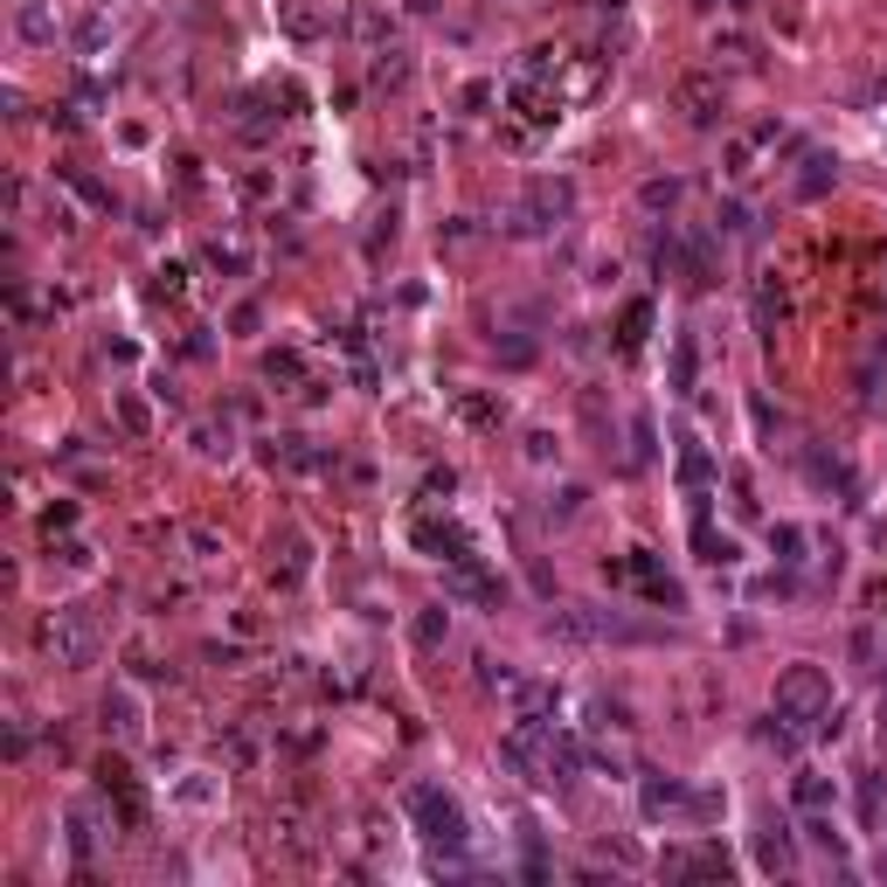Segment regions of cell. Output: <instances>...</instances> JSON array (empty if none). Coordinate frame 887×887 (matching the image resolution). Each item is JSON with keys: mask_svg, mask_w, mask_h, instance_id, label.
<instances>
[{"mask_svg": "<svg viewBox=\"0 0 887 887\" xmlns=\"http://www.w3.org/2000/svg\"><path fill=\"white\" fill-rule=\"evenodd\" d=\"M451 409H458V424H472V430H500V424H507V403L486 396V388H458Z\"/></svg>", "mask_w": 887, "mask_h": 887, "instance_id": "cell-18", "label": "cell"}, {"mask_svg": "<svg viewBox=\"0 0 887 887\" xmlns=\"http://www.w3.org/2000/svg\"><path fill=\"white\" fill-rule=\"evenodd\" d=\"M859 832H880L887 839V776H859Z\"/></svg>", "mask_w": 887, "mask_h": 887, "instance_id": "cell-21", "label": "cell"}, {"mask_svg": "<svg viewBox=\"0 0 887 887\" xmlns=\"http://www.w3.org/2000/svg\"><path fill=\"white\" fill-rule=\"evenodd\" d=\"M451 492H458V472H451V465H443V472H430V479H424V500H451Z\"/></svg>", "mask_w": 887, "mask_h": 887, "instance_id": "cell-43", "label": "cell"}, {"mask_svg": "<svg viewBox=\"0 0 887 887\" xmlns=\"http://www.w3.org/2000/svg\"><path fill=\"white\" fill-rule=\"evenodd\" d=\"M195 451L201 458H229V430H195Z\"/></svg>", "mask_w": 887, "mask_h": 887, "instance_id": "cell-44", "label": "cell"}, {"mask_svg": "<svg viewBox=\"0 0 887 887\" xmlns=\"http://www.w3.org/2000/svg\"><path fill=\"white\" fill-rule=\"evenodd\" d=\"M70 528H76V507H70V500L42 513V534H49V541H56V534H70Z\"/></svg>", "mask_w": 887, "mask_h": 887, "instance_id": "cell-41", "label": "cell"}, {"mask_svg": "<svg viewBox=\"0 0 887 887\" xmlns=\"http://www.w3.org/2000/svg\"><path fill=\"white\" fill-rule=\"evenodd\" d=\"M14 35H21V42H56V8H49V0H21Z\"/></svg>", "mask_w": 887, "mask_h": 887, "instance_id": "cell-24", "label": "cell"}, {"mask_svg": "<svg viewBox=\"0 0 887 887\" xmlns=\"http://www.w3.org/2000/svg\"><path fill=\"white\" fill-rule=\"evenodd\" d=\"M659 874L666 880H728V874H735V859H728L721 846H672L659 859Z\"/></svg>", "mask_w": 887, "mask_h": 887, "instance_id": "cell-10", "label": "cell"}, {"mask_svg": "<svg viewBox=\"0 0 887 887\" xmlns=\"http://www.w3.org/2000/svg\"><path fill=\"white\" fill-rule=\"evenodd\" d=\"M492 104V84H465V112H486Z\"/></svg>", "mask_w": 887, "mask_h": 887, "instance_id": "cell-51", "label": "cell"}, {"mask_svg": "<svg viewBox=\"0 0 887 887\" xmlns=\"http://www.w3.org/2000/svg\"><path fill=\"white\" fill-rule=\"evenodd\" d=\"M700 8H714V0H700ZM728 8H742V0H728Z\"/></svg>", "mask_w": 887, "mask_h": 887, "instance_id": "cell-52", "label": "cell"}, {"mask_svg": "<svg viewBox=\"0 0 887 887\" xmlns=\"http://www.w3.org/2000/svg\"><path fill=\"white\" fill-rule=\"evenodd\" d=\"M403 804H409V818H416V832H424V846H430L437 859H465L472 832H465V812H458V804L443 797L437 784H416Z\"/></svg>", "mask_w": 887, "mask_h": 887, "instance_id": "cell-4", "label": "cell"}, {"mask_svg": "<svg viewBox=\"0 0 887 887\" xmlns=\"http://www.w3.org/2000/svg\"><path fill=\"white\" fill-rule=\"evenodd\" d=\"M680 479H687L693 492L714 479V458H708V443H700V437H680Z\"/></svg>", "mask_w": 887, "mask_h": 887, "instance_id": "cell-26", "label": "cell"}, {"mask_svg": "<svg viewBox=\"0 0 887 887\" xmlns=\"http://www.w3.org/2000/svg\"><path fill=\"white\" fill-rule=\"evenodd\" d=\"M632 465H651V416L632 424Z\"/></svg>", "mask_w": 887, "mask_h": 887, "instance_id": "cell-42", "label": "cell"}, {"mask_svg": "<svg viewBox=\"0 0 887 887\" xmlns=\"http://www.w3.org/2000/svg\"><path fill=\"white\" fill-rule=\"evenodd\" d=\"M507 693H513L520 714H547V708H555V687H547V680H513Z\"/></svg>", "mask_w": 887, "mask_h": 887, "instance_id": "cell-29", "label": "cell"}, {"mask_svg": "<svg viewBox=\"0 0 887 887\" xmlns=\"http://www.w3.org/2000/svg\"><path fill=\"white\" fill-rule=\"evenodd\" d=\"M180 541H188V562H216V555H222V541H216V528H188V534H180Z\"/></svg>", "mask_w": 887, "mask_h": 887, "instance_id": "cell-38", "label": "cell"}, {"mask_svg": "<svg viewBox=\"0 0 887 887\" xmlns=\"http://www.w3.org/2000/svg\"><path fill=\"white\" fill-rule=\"evenodd\" d=\"M755 859H763V874H797V839H791L784 818L755 825Z\"/></svg>", "mask_w": 887, "mask_h": 887, "instance_id": "cell-13", "label": "cell"}, {"mask_svg": "<svg viewBox=\"0 0 887 887\" xmlns=\"http://www.w3.org/2000/svg\"><path fill=\"white\" fill-rule=\"evenodd\" d=\"M645 333H651V299H632V305H624V320H617V354H638Z\"/></svg>", "mask_w": 887, "mask_h": 887, "instance_id": "cell-25", "label": "cell"}, {"mask_svg": "<svg viewBox=\"0 0 887 887\" xmlns=\"http://www.w3.org/2000/svg\"><path fill=\"white\" fill-rule=\"evenodd\" d=\"M680 104H687V118H693V125H714V118L728 112L721 76H680Z\"/></svg>", "mask_w": 887, "mask_h": 887, "instance_id": "cell-16", "label": "cell"}, {"mask_svg": "<svg viewBox=\"0 0 887 887\" xmlns=\"http://www.w3.org/2000/svg\"><path fill=\"white\" fill-rule=\"evenodd\" d=\"M97 791H112V797H139V791H133V770H125L118 755H104V763H97Z\"/></svg>", "mask_w": 887, "mask_h": 887, "instance_id": "cell-33", "label": "cell"}, {"mask_svg": "<svg viewBox=\"0 0 887 887\" xmlns=\"http://www.w3.org/2000/svg\"><path fill=\"white\" fill-rule=\"evenodd\" d=\"M693 797H700V791H687L680 776H659V770L638 776V804H645L651 825H659V818H693Z\"/></svg>", "mask_w": 887, "mask_h": 887, "instance_id": "cell-9", "label": "cell"}, {"mask_svg": "<svg viewBox=\"0 0 887 887\" xmlns=\"http://www.w3.org/2000/svg\"><path fill=\"white\" fill-rule=\"evenodd\" d=\"M513 112L528 125H555L562 118V84H520L513 76Z\"/></svg>", "mask_w": 887, "mask_h": 887, "instance_id": "cell-17", "label": "cell"}, {"mask_svg": "<svg viewBox=\"0 0 887 887\" xmlns=\"http://www.w3.org/2000/svg\"><path fill=\"white\" fill-rule=\"evenodd\" d=\"M749 312H755V333H763V341H776V326L791 320V284L776 278V271H763V278H755V299H749Z\"/></svg>", "mask_w": 887, "mask_h": 887, "instance_id": "cell-11", "label": "cell"}, {"mask_svg": "<svg viewBox=\"0 0 887 887\" xmlns=\"http://www.w3.org/2000/svg\"><path fill=\"white\" fill-rule=\"evenodd\" d=\"M638 201L651 208V216H672V208H680V180H645Z\"/></svg>", "mask_w": 887, "mask_h": 887, "instance_id": "cell-32", "label": "cell"}, {"mask_svg": "<svg viewBox=\"0 0 887 887\" xmlns=\"http://www.w3.org/2000/svg\"><path fill=\"white\" fill-rule=\"evenodd\" d=\"M576 507H583V492H576V486H562L555 500H547V513H555V520H568V513H576Z\"/></svg>", "mask_w": 887, "mask_h": 887, "instance_id": "cell-46", "label": "cell"}, {"mask_svg": "<svg viewBox=\"0 0 887 887\" xmlns=\"http://www.w3.org/2000/svg\"><path fill=\"white\" fill-rule=\"evenodd\" d=\"M528 458H534V465H547V458H555V437L534 430V437H528Z\"/></svg>", "mask_w": 887, "mask_h": 887, "instance_id": "cell-50", "label": "cell"}, {"mask_svg": "<svg viewBox=\"0 0 887 887\" xmlns=\"http://www.w3.org/2000/svg\"><path fill=\"white\" fill-rule=\"evenodd\" d=\"M35 645H42V659H49V666L84 672V666L97 659L104 632H97V617H91L84 604H56V611H49V617L35 624Z\"/></svg>", "mask_w": 887, "mask_h": 887, "instance_id": "cell-2", "label": "cell"}, {"mask_svg": "<svg viewBox=\"0 0 887 887\" xmlns=\"http://www.w3.org/2000/svg\"><path fill=\"white\" fill-rule=\"evenodd\" d=\"M271 846L292 859V867H312V859H320V818H312L305 804H278L271 812Z\"/></svg>", "mask_w": 887, "mask_h": 887, "instance_id": "cell-7", "label": "cell"}, {"mask_svg": "<svg viewBox=\"0 0 887 887\" xmlns=\"http://www.w3.org/2000/svg\"><path fill=\"white\" fill-rule=\"evenodd\" d=\"M97 714H104V728H112L118 742H139V735H146V708H139V693H133V687H112Z\"/></svg>", "mask_w": 887, "mask_h": 887, "instance_id": "cell-14", "label": "cell"}, {"mask_svg": "<svg viewBox=\"0 0 887 887\" xmlns=\"http://www.w3.org/2000/svg\"><path fill=\"white\" fill-rule=\"evenodd\" d=\"M714 56H721V63H749V42L728 35V42H714Z\"/></svg>", "mask_w": 887, "mask_h": 887, "instance_id": "cell-49", "label": "cell"}, {"mask_svg": "<svg viewBox=\"0 0 887 887\" xmlns=\"http://www.w3.org/2000/svg\"><path fill=\"white\" fill-rule=\"evenodd\" d=\"M180 292H188V271L167 264V271H160V299H180Z\"/></svg>", "mask_w": 887, "mask_h": 887, "instance_id": "cell-48", "label": "cell"}, {"mask_svg": "<svg viewBox=\"0 0 887 887\" xmlns=\"http://www.w3.org/2000/svg\"><path fill=\"white\" fill-rule=\"evenodd\" d=\"M56 562L63 568H91V547L84 541H56Z\"/></svg>", "mask_w": 887, "mask_h": 887, "instance_id": "cell-45", "label": "cell"}, {"mask_svg": "<svg viewBox=\"0 0 887 887\" xmlns=\"http://www.w3.org/2000/svg\"><path fill=\"white\" fill-rule=\"evenodd\" d=\"M443 638H451V611H443V604H430V611H416V645H424V651H437Z\"/></svg>", "mask_w": 887, "mask_h": 887, "instance_id": "cell-28", "label": "cell"}, {"mask_svg": "<svg viewBox=\"0 0 887 887\" xmlns=\"http://www.w3.org/2000/svg\"><path fill=\"white\" fill-rule=\"evenodd\" d=\"M776 714L825 721L832 714V672L825 666H784V680H776Z\"/></svg>", "mask_w": 887, "mask_h": 887, "instance_id": "cell-5", "label": "cell"}, {"mask_svg": "<svg viewBox=\"0 0 887 887\" xmlns=\"http://www.w3.org/2000/svg\"><path fill=\"white\" fill-rule=\"evenodd\" d=\"M118 424L133 430V437H146V430H153V409H146L139 396H118Z\"/></svg>", "mask_w": 887, "mask_h": 887, "instance_id": "cell-39", "label": "cell"}, {"mask_svg": "<svg viewBox=\"0 0 887 887\" xmlns=\"http://www.w3.org/2000/svg\"><path fill=\"white\" fill-rule=\"evenodd\" d=\"M222 763H229V770H250V763H257V742L243 735V728H229V735H222Z\"/></svg>", "mask_w": 887, "mask_h": 887, "instance_id": "cell-36", "label": "cell"}, {"mask_svg": "<svg viewBox=\"0 0 887 887\" xmlns=\"http://www.w3.org/2000/svg\"><path fill=\"white\" fill-rule=\"evenodd\" d=\"M70 853H76V859L97 853V818H91V812H70Z\"/></svg>", "mask_w": 887, "mask_h": 887, "instance_id": "cell-35", "label": "cell"}, {"mask_svg": "<svg viewBox=\"0 0 887 887\" xmlns=\"http://www.w3.org/2000/svg\"><path fill=\"white\" fill-rule=\"evenodd\" d=\"M632 576H638V589L651 596V604H666V611H680V604H687V596H680V583H672V576H666V568L651 562V555H632Z\"/></svg>", "mask_w": 887, "mask_h": 887, "instance_id": "cell-20", "label": "cell"}, {"mask_svg": "<svg viewBox=\"0 0 887 887\" xmlns=\"http://www.w3.org/2000/svg\"><path fill=\"white\" fill-rule=\"evenodd\" d=\"M568 216H576V180L562 174H534L528 195H520L507 208V237H541V229H562Z\"/></svg>", "mask_w": 887, "mask_h": 887, "instance_id": "cell-3", "label": "cell"}, {"mask_svg": "<svg viewBox=\"0 0 887 887\" xmlns=\"http://www.w3.org/2000/svg\"><path fill=\"white\" fill-rule=\"evenodd\" d=\"M804 839L825 846L832 859H846V839H839V825H832V812H804Z\"/></svg>", "mask_w": 887, "mask_h": 887, "instance_id": "cell-30", "label": "cell"}, {"mask_svg": "<svg viewBox=\"0 0 887 887\" xmlns=\"http://www.w3.org/2000/svg\"><path fill=\"white\" fill-rule=\"evenodd\" d=\"M547 632H562V638H583V645H611V638H645L632 617H617V611H596V604H568L547 617Z\"/></svg>", "mask_w": 887, "mask_h": 887, "instance_id": "cell-6", "label": "cell"}, {"mask_svg": "<svg viewBox=\"0 0 887 887\" xmlns=\"http://www.w3.org/2000/svg\"><path fill=\"white\" fill-rule=\"evenodd\" d=\"M305 568H312V547H305V534H284V541L271 547V583H278V589H292V583L305 576Z\"/></svg>", "mask_w": 887, "mask_h": 887, "instance_id": "cell-19", "label": "cell"}, {"mask_svg": "<svg viewBox=\"0 0 887 887\" xmlns=\"http://www.w3.org/2000/svg\"><path fill=\"white\" fill-rule=\"evenodd\" d=\"M770 547H776V562H804V528H770Z\"/></svg>", "mask_w": 887, "mask_h": 887, "instance_id": "cell-37", "label": "cell"}, {"mask_svg": "<svg viewBox=\"0 0 887 887\" xmlns=\"http://www.w3.org/2000/svg\"><path fill=\"white\" fill-rule=\"evenodd\" d=\"M278 29L292 42H320L333 29V8H326V0H278Z\"/></svg>", "mask_w": 887, "mask_h": 887, "instance_id": "cell-12", "label": "cell"}, {"mask_svg": "<svg viewBox=\"0 0 887 887\" xmlns=\"http://www.w3.org/2000/svg\"><path fill=\"white\" fill-rule=\"evenodd\" d=\"M804 167H812V174L797 180V195H825V188H832V160H825V153H812Z\"/></svg>", "mask_w": 887, "mask_h": 887, "instance_id": "cell-40", "label": "cell"}, {"mask_svg": "<svg viewBox=\"0 0 887 887\" xmlns=\"http://www.w3.org/2000/svg\"><path fill=\"white\" fill-rule=\"evenodd\" d=\"M693 541H700V555H708V562H721V568L735 562V541H728V534H714V528H708V513H700V528H693Z\"/></svg>", "mask_w": 887, "mask_h": 887, "instance_id": "cell-34", "label": "cell"}, {"mask_svg": "<svg viewBox=\"0 0 887 887\" xmlns=\"http://www.w3.org/2000/svg\"><path fill=\"white\" fill-rule=\"evenodd\" d=\"M264 382H278V388H305V361H299L292 347L264 354Z\"/></svg>", "mask_w": 887, "mask_h": 887, "instance_id": "cell-27", "label": "cell"}, {"mask_svg": "<svg viewBox=\"0 0 887 887\" xmlns=\"http://www.w3.org/2000/svg\"><path fill=\"white\" fill-rule=\"evenodd\" d=\"M832 797H839V791H832V776H818V770H797L791 776V804H797V812H832Z\"/></svg>", "mask_w": 887, "mask_h": 887, "instance_id": "cell-23", "label": "cell"}, {"mask_svg": "<svg viewBox=\"0 0 887 887\" xmlns=\"http://www.w3.org/2000/svg\"><path fill=\"white\" fill-rule=\"evenodd\" d=\"M693 382H700V341L672 333V396H693Z\"/></svg>", "mask_w": 887, "mask_h": 887, "instance_id": "cell-22", "label": "cell"}, {"mask_svg": "<svg viewBox=\"0 0 887 887\" xmlns=\"http://www.w3.org/2000/svg\"><path fill=\"white\" fill-rule=\"evenodd\" d=\"M8 755H14V763H21V755H29V721H21V714L8 721Z\"/></svg>", "mask_w": 887, "mask_h": 887, "instance_id": "cell-47", "label": "cell"}, {"mask_svg": "<svg viewBox=\"0 0 887 887\" xmlns=\"http://www.w3.org/2000/svg\"><path fill=\"white\" fill-rule=\"evenodd\" d=\"M416 547H424V555H437V562L479 555V547H472V534H465V528H451V520H416Z\"/></svg>", "mask_w": 887, "mask_h": 887, "instance_id": "cell-15", "label": "cell"}, {"mask_svg": "<svg viewBox=\"0 0 887 887\" xmlns=\"http://www.w3.org/2000/svg\"><path fill=\"white\" fill-rule=\"evenodd\" d=\"M375 84L382 91H403L409 84V49H382V56H375Z\"/></svg>", "mask_w": 887, "mask_h": 887, "instance_id": "cell-31", "label": "cell"}, {"mask_svg": "<svg viewBox=\"0 0 887 887\" xmlns=\"http://www.w3.org/2000/svg\"><path fill=\"white\" fill-rule=\"evenodd\" d=\"M500 763L520 770L541 791H562V784H576V770H583V742L562 735L547 714H520L507 735H500Z\"/></svg>", "mask_w": 887, "mask_h": 887, "instance_id": "cell-1", "label": "cell"}, {"mask_svg": "<svg viewBox=\"0 0 887 887\" xmlns=\"http://www.w3.org/2000/svg\"><path fill=\"white\" fill-rule=\"evenodd\" d=\"M443 568H451V596H458V604H479V611H500L507 604V583L492 576L479 555H458V562H443Z\"/></svg>", "mask_w": 887, "mask_h": 887, "instance_id": "cell-8", "label": "cell"}]
</instances>
